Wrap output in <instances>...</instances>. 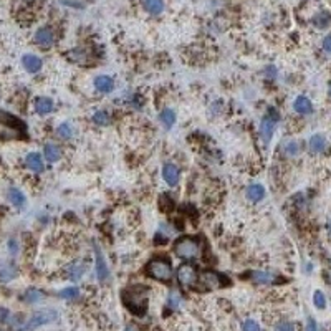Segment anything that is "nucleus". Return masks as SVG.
Instances as JSON below:
<instances>
[{
	"label": "nucleus",
	"instance_id": "39448f33",
	"mask_svg": "<svg viewBox=\"0 0 331 331\" xmlns=\"http://www.w3.org/2000/svg\"><path fill=\"white\" fill-rule=\"evenodd\" d=\"M278 119H280V114L276 110H270L262 118V121H260V136H262V139H263L265 144L270 143V139L273 137L276 124H278Z\"/></svg>",
	"mask_w": 331,
	"mask_h": 331
},
{
	"label": "nucleus",
	"instance_id": "e433bc0d",
	"mask_svg": "<svg viewBox=\"0 0 331 331\" xmlns=\"http://www.w3.org/2000/svg\"><path fill=\"white\" fill-rule=\"evenodd\" d=\"M305 331H320V326H318V323L313 320V318H308V320H306Z\"/></svg>",
	"mask_w": 331,
	"mask_h": 331
},
{
	"label": "nucleus",
	"instance_id": "a878e982",
	"mask_svg": "<svg viewBox=\"0 0 331 331\" xmlns=\"http://www.w3.org/2000/svg\"><path fill=\"white\" fill-rule=\"evenodd\" d=\"M182 305H184V297L180 295V292L172 290L169 295H167V308H169L171 311L179 310Z\"/></svg>",
	"mask_w": 331,
	"mask_h": 331
},
{
	"label": "nucleus",
	"instance_id": "1a4fd4ad",
	"mask_svg": "<svg viewBox=\"0 0 331 331\" xmlns=\"http://www.w3.org/2000/svg\"><path fill=\"white\" fill-rule=\"evenodd\" d=\"M33 40L41 48H52L55 45V32H53L52 27H41L35 32Z\"/></svg>",
	"mask_w": 331,
	"mask_h": 331
},
{
	"label": "nucleus",
	"instance_id": "bb28decb",
	"mask_svg": "<svg viewBox=\"0 0 331 331\" xmlns=\"http://www.w3.org/2000/svg\"><path fill=\"white\" fill-rule=\"evenodd\" d=\"M159 121L164 128H172V126L176 124V113L169 110V108H166V110H162L159 114Z\"/></svg>",
	"mask_w": 331,
	"mask_h": 331
},
{
	"label": "nucleus",
	"instance_id": "7ed1b4c3",
	"mask_svg": "<svg viewBox=\"0 0 331 331\" xmlns=\"http://www.w3.org/2000/svg\"><path fill=\"white\" fill-rule=\"evenodd\" d=\"M146 273L154 280L169 281L172 278V265L166 258H153L146 265Z\"/></svg>",
	"mask_w": 331,
	"mask_h": 331
},
{
	"label": "nucleus",
	"instance_id": "423d86ee",
	"mask_svg": "<svg viewBox=\"0 0 331 331\" xmlns=\"http://www.w3.org/2000/svg\"><path fill=\"white\" fill-rule=\"evenodd\" d=\"M94 272H96V278L101 283L110 280V268H108L103 252H101V249L96 244H94Z\"/></svg>",
	"mask_w": 331,
	"mask_h": 331
},
{
	"label": "nucleus",
	"instance_id": "58836bf2",
	"mask_svg": "<svg viewBox=\"0 0 331 331\" xmlns=\"http://www.w3.org/2000/svg\"><path fill=\"white\" fill-rule=\"evenodd\" d=\"M321 46H323V50L328 53V55H331V33H329V35H326V37L323 38V43H321Z\"/></svg>",
	"mask_w": 331,
	"mask_h": 331
},
{
	"label": "nucleus",
	"instance_id": "f3484780",
	"mask_svg": "<svg viewBox=\"0 0 331 331\" xmlns=\"http://www.w3.org/2000/svg\"><path fill=\"white\" fill-rule=\"evenodd\" d=\"M20 298H22V302L27 303V305H37L45 300V293L38 290V288H28V290L23 292Z\"/></svg>",
	"mask_w": 331,
	"mask_h": 331
},
{
	"label": "nucleus",
	"instance_id": "aec40b11",
	"mask_svg": "<svg viewBox=\"0 0 331 331\" xmlns=\"http://www.w3.org/2000/svg\"><path fill=\"white\" fill-rule=\"evenodd\" d=\"M19 275V270L14 263H2L0 265V281L2 283H9L14 278H17Z\"/></svg>",
	"mask_w": 331,
	"mask_h": 331
},
{
	"label": "nucleus",
	"instance_id": "a211bd4d",
	"mask_svg": "<svg viewBox=\"0 0 331 331\" xmlns=\"http://www.w3.org/2000/svg\"><path fill=\"white\" fill-rule=\"evenodd\" d=\"M93 85H94V88H96V91H100V93H111L113 88H114V81H113L111 76L100 75V76L94 78Z\"/></svg>",
	"mask_w": 331,
	"mask_h": 331
},
{
	"label": "nucleus",
	"instance_id": "37998d69",
	"mask_svg": "<svg viewBox=\"0 0 331 331\" xmlns=\"http://www.w3.org/2000/svg\"><path fill=\"white\" fill-rule=\"evenodd\" d=\"M328 94H329V98H331V83H329V89H328Z\"/></svg>",
	"mask_w": 331,
	"mask_h": 331
},
{
	"label": "nucleus",
	"instance_id": "c9c22d12",
	"mask_svg": "<svg viewBox=\"0 0 331 331\" xmlns=\"http://www.w3.org/2000/svg\"><path fill=\"white\" fill-rule=\"evenodd\" d=\"M7 245H9V252H10L12 255L19 254V242H17V239H10L9 242H7Z\"/></svg>",
	"mask_w": 331,
	"mask_h": 331
},
{
	"label": "nucleus",
	"instance_id": "f704fd0d",
	"mask_svg": "<svg viewBox=\"0 0 331 331\" xmlns=\"http://www.w3.org/2000/svg\"><path fill=\"white\" fill-rule=\"evenodd\" d=\"M275 331H295V326H293L292 321L283 320V321H278V323H276Z\"/></svg>",
	"mask_w": 331,
	"mask_h": 331
},
{
	"label": "nucleus",
	"instance_id": "4be33fe9",
	"mask_svg": "<svg viewBox=\"0 0 331 331\" xmlns=\"http://www.w3.org/2000/svg\"><path fill=\"white\" fill-rule=\"evenodd\" d=\"M247 199H249L250 202H260L265 199V187L262 184H252L247 187Z\"/></svg>",
	"mask_w": 331,
	"mask_h": 331
},
{
	"label": "nucleus",
	"instance_id": "c85d7f7f",
	"mask_svg": "<svg viewBox=\"0 0 331 331\" xmlns=\"http://www.w3.org/2000/svg\"><path fill=\"white\" fill-rule=\"evenodd\" d=\"M313 23H315V27H318V28H326L331 25V15L326 14V12H320L318 15H315Z\"/></svg>",
	"mask_w": 331,
	"mask_h": 331
},
{
	"label": "nucleus",
	"instance_id": "f03ea898",
	"mask_svg": "<svg viewBox=\"0 0 331 331\" xmlns=\"http://www.w3.org/2000/svg\"><path fill=\"white\" fill-rule=\"evenodd\" d=\"M174 254L184 260H192V258L201 257L202 254V244L196 237H180L174 244Z\"/></svg>",
	"mask_w": 331,
	"mask_h": 331
},
{
	"label": "nucleus",
	"instance_id": "f257e3e1",
	"mask_svg": "<svg viewBox=\"0 0 331 331\" xmlns=\"http://www.w3.org/2000/svg\"><path fill=\"white\" fill-rule=\"evenodd\" d=\"M148 297H149V288L146 285H132L129 288H126L123 293L124 305L134 315H144L146 313Z\"/></svg>",
	"mask_w": 331,
	"mask_h": 331
},
{
	"label": "nucleus",
	"instance_id": "6e6552de",
	"mask_svg": "<svg viewBox=\"0 0 331 331\" xmlns=\"http://www.w3.org/2000/svg\"><path fill=\"white\" fill-rule=\"evenodd\" d=\"M177 280L182 287H192L197 283V270L189 263L180 265L177 268Z\"/></svg>",
	"mask_w": 331,
	"mask_h": 331
},
{
	"label": "nucleus",
	"instance_id": "2eb2a0df",
	"mask_svg": "<svg viewBox=\"0 0 331 331\" xmlns=\"http://www.w3.org/2000/svg\"><path fill=\"white\" fill-rule=\"evenodd\" d=\"M293 110H295V113L302 114V116H306V114H311L313 113V103L310 101V98H306V96L300 94L293 101Z\"/></svg>",
	"mask_w": 331,
	"mask_h": 331
},
{
	"label": "nucleus",
	"instance_id": "2f4dec72",
	"mask_svg": "<svg viewBox=\"0 0 331 331\" xmlns=\"http://www.w3.org/2000/svg\"><path fill=\"white\" fill-rule=\"evenodd\" d=\"M60 297L63 300H76L80 297V288L78 287H66L60 292Z\"/></svg>",
	"mask_w": 331,
	"mask_h": 331
},
{
	"label": "nucleus",
	"instance_id": "9d476101",
	"mask_svg": "<svg viewBox=\"0 0 331 331\" xmlns=\"http://www.w3.org/2000/svg\"><path fill=\"white\" fill-rule=\"evenodd\" d=\"M179 177H180V172H179V167L176 164H172V162L164 164V167H162V179L166 180L167 185H171V187L177 185Z\"/></svg>",
	"mask_w": 331,
	"mask_h": 331
},
{
	"label": "nucleus",
	"instance_id": "72a5a7b5",
	"mask_svg": "<svg viewBox=\"0 0 331 331\" xmlns=\"http://www.w3.org/2000/svg\"><path fill=\"white\" fill-rule=\"evenodd\" d=\"M242 329H244V331H262L260 324H258L255 320H247V321H244Z\"/></svg>",
	"mask_w": 331,
	"mask_h": 331
},
{
	"label": "nucleus",
	"instance_id": "393cba45",
	"mask_svg": "<svg viewBox=\"0 0 331 331\" xmlns=\"http://www.w3.org/2000/svg\"><path fill=\"white\" fill-rule=\"evenodd\" d=\"M144 9L151 15H161L164 12V0H144Z\"/></svg>",
	"mask_w": 331,
	"mask_h": 331
},
{
	"label": "nucleus",
	"instance_id": "20e7f679",
	"mask_svg": "<svg viewBox=\"0 0 331 331\" xmlns=\"http://www.w3.org/2000/svg\"><path fill=\"white\" fill-rule=\"evenodd\" d=\"M58 318V313L55 310H40V311H35L32 316L25 320V323L17 329V331H33L43 324H48L52 321H55Z\"/></svg>",
	"mask_w": 331,
	"mask_h": 331
},
{
	"label": "nucleus",
	"instance_id": "b1692460",
	"mask_svg": "<svg viewBox=\"0 0 331 331\" xmlns=\"http://www.w3.org/2000/svg\"><path fill=\"white\" fill-rule=\"evenodd\" d=\"M43 153H45V158L48 162H58L60 159H62V148L58 146V144H53V143H48L45 149H43Z\"/></svg>",
	"mask_w": 331,
	"mask_h": 331
},
{
	"label": "nucleus",
	"instance_id": "6ab92c4d",
	"mask_svg": "<svg viewBox=\"0 0 331 331\" xmlns=\"http://www.w3.org/2000/svg\"><path fill=\"white\" fill-rule=\"evenodd\" d=\"M308 146H310V151L313 154H321V153H324V149H326L328 141L323 134H313L308 141Z\"/></svg>",
	"mask_w": 331,
	"mask_h": 331
},
{
	"label": "nucleus",
	"instance_id": "0eeeda50",
	"mask_svg": "<svg viewBox=\"0 0 331 331\" xmlns=\"http://www.w3.org/2000/svg\"><path fill=\"white\" fill-rule=\"evenodd\" d=\"M201 285L204 288H207V290H215V288H220L224 287L227 281L224 280V276L219 275L217 272H212V270H206V272L201 273Z\"/></svg>",
	"mask_w": 331,
	"mask_h": 331
},
{
	"label": "nucleus",
	"instance_id": "5701e85b",
	"mask_svg": "<svg viewBox=\"0 0 331 331\" xmlns=\"http://www.w3.org/2000/svg\"><path fill=\"white\" fill-rule=\"evenodd\" d=\"M280 151H281V154H285L287 158H295V156H298L300 151H302V146H300L297 141L287 139V141L281 143Z\"/></svg>",
	"mask_w": 331,
	"mask_h": 331
},
{
	"label": "nucleus",
	"instance_id": "7c9ffc66",
	"mask_svg": "<svg viewBox=\"0 0 331 331\" xmlns=\"http://www.w3.org/2000/svg\"><path fill=\"white\" fill-rule=\"evenodd\" d=\"M93 121H94V124H98V126H108L111 121V118H110V114H108V111L101 110V111H96L93 114Z\"/></svg>",
	"mask_w": 331,
	"mask_h": 331
},
{
	"label": "nucleus",
	"instance_id": "cd10ccee",
	"mask_svg": "<svg viewBox=\"0 0 331 331\" xmlns=\"http://www.w3.org/2000/svg\"><path fill=\"white\" fill-rule=\"evenodd\" d=\"M73 132H75V128L71 123H62L57 128V134L58 137H62V139H71V137H73Z\"/></svg>",
	"mask_w": 331,
	"mask_h": 331
},
{
	"label": "nucleus",
	"instance_id": "f8f14e48",
	"mask_svg": "<svg viewBox=\"0 0 331 331\" xmlns=\"http://www.w3.org/2000/svg\"><path fill=\"white\" fill-rule=\"evenodd\" d=\"M22 65H23V68L28 71V73H38V71L41 70V65H43V62H41L40 57L33 55V53H27V55L22 57Z\"/></svg>",
	"mask_w": 331,
	"mask_h": 331
},
{
	"label": "nucleus",
	"instance_id": "4468645a",
	"mask_svg": "<svg viewBox=\"0 0 331 331\" xmlns=\"http://www.w3.org/2000/svg\"><path fill=\"white\" fill-rule=\"evenodd\" d=\"M53 108H55V105H53V101L50 98H46V96H38V98H35L33 101V110L37 114H40V116L50 114L53 111Z\"/></svg>",
	"mask_w": 331,
	"mask_h": 331
},
{
	"label": "nucleus",
	"instance_id": "79ce46f5",
	"mask_svg": "<svg viewBox=\"0 0 331 331\" xmlns=\"http://www.w3.org/2000/svg\"><path fill=\"white\" fill-rule=\"evenodd\" d=\"M126 331H136V328H132V326H129V328H126Z\"/></svg>",
	"mask_w": 331,
	"mask_h": 331
},
{
	"label": "nucleus",
	"instance_id": "dca6fc26",
	"mask_svg": "<svg viewBox=\"0 0 331 331\" xmlns=\"http://www.w3.org/2000/svg\"><path fill=\"white\" fill-rule=\"evenodd\" d=\"M25 166L32 172H37V174L45 169L43 158H41L40 153H28L27 158H25Z\"/></svg>",
	"mask_w": 331,
	"mask_h": 331
},
{
	"label": "nucleus",
	"instance_id": "c756f323",
	"mask_svg": "<svg viewBox=\"0 0 331 331\" xmlns=\"http://www.w3.org/2000/svg\"><path fill=\"white\" fill-rule=\"evenodd\" d=\"M0 124H5V126H19L20 121L14 116V114H10V113L4 111V110H0Z\"/></svg>",
	"mask_w": 331,
	"mask_h": 331
},
{
	"label": "nucleus",
	"instance_id": "c03bdc74",
	"mask_svg": "<svg viewBox=\"0 0 331 331\" xmlns=\"http://www.w3.org/2000/svg\"><path fill=\"white\" fill-rule=\"evenodd\" d=\"M0 331H4V329H0Z\"/></svg>",
	"mask_w": 331,
	"mask_h": 331
},
{
	"label": "nucleus",
	"instance_id": "412c9836",
	"mask_svg": "<svg viewBox=\"0 0 331 331\" xmlns=\"http://www.w3.org/2000/svg\"><path fill=\"white\" fill-rule=\"evenodd\" d=\"M7 197H9V201H10L12 206L17 207V209H22L23 206H25V202H27L25 194H23V192L20 189H17V187H10L9 192H7Z\"/></svg>",
	"mask_w": 331,
	"mask_h": 331
},
{
	"label": "nucleus",
	"instance_id": "ea45409f",
	"mask_svg": "<svg viewBox=\"0 0 331 331\" xmlns=\"http://www.w3.org/2000/svg\"><path fill=\"white\" fill-rule=\"evenodd\" d=\"M62 4L70 5V7H78V9L83 7V4L81 2H76V0H62Z\"/></svg>",
	"mask_w": 331,
	"mask_h": 331
},
{
	"label": "nucleus",
	"instance_id": "4c0bfd02",
	"mask_svg": "<svg viewBox=\"0 0 331 331\" xmlns=\"http://www.w3.org/2000/svg\"><path fill=\"white\" fill-rule=\"evenodd\" d=\"M9 318H10V311L4 306H0V324L4 323H9Z\"/></svg>",
	"mask_w": 331,
	"mask_h": 331
},
{
	"label": "nucleus",
	"instance_id": "473e14b6",
	"mask_svg": "<svg viewBox=\"0 0 331 331\" xmlns=\"http://www.w3.org/2000/svg\"><path fill=\"white\" fill-rule=\"evenodd\" d=\"M313 305H315L318 310L326 308V297H324V293L321 290H316L313 293Z\"/></svg>",
	"mask_w": 331,
	"mask_h": 331
},
{
	"label": "nucleus",
	"instance_id": "ddd939ff",
	"mask_svg": "<svg viewBox=\"0 0 331 331\" xmlns=\"http://www.w3.org/2000/svg\"><path fill=\"white\" fill-rule=\"evenodd\" d=\"M65 273L71 281H78V280H81L83 275L86 273V265L83 262H73L65 268Z\"/></svg>",
	"mask_w": 331,
	"mask_h": 331
},
{
	"label": "nucleus",
	"instance_id": "9b49d317",
	"mask_svg": "<svg viewBox=\"0 0 331 331\" xmlns=\"http://www.w3.org/2000/svg\"><path fill=\"white\" fill-rule=\"evenodd\" d=\"M249 276L255 281V283H260V285H272L278 281V276L275 273L265 272V270H254V272L249 273Z\"/></svg>",
	"mask_w": 331,
	"mask_h": 331
},
{
	"label": "nucleus",
	"instance_id": "a19ab883",
	"mask_svg": "<svg viewBox=\"0 0 331 331\" xmlns=\"http://www.w3.org/2000/svg\"><path fill=\"white\" fill-rule=\"evenodd\" d=\"M326 228H328V233H329V237H331V220L328 222V225H326Z\"/></svg>",
	"mask_w": 331,
	"mask_h": 331
}]
</instances>
